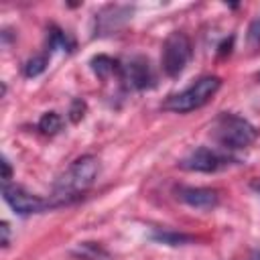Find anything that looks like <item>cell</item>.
<instances>
[{"label": "cell", "mask_w": 260, "mask_h": 260, "mask_svg": "<svg viewBox=\"0 0 260 260\" xmlns=\"http://www.w3.org/2000/svg\"><path fill=\"white\" fill-rule=\"evenodd\" d=\"M98 173H100L98 156H93V154L77 156L53 183V191L49 197L51 205L63 207V205H69V203L81 199L95 183Z\"/></svg>", "instance_id": "1"}, {"label": "cell", "mask_w": 260, "mask_h": 260, "mask_svg": "<svg viewBox=\"0 0 260 260\" xmlns=\"http://www.w3.org/2000/svg\"><path fill=\"white\" fill-rule=\"evenodd\" d=\"M211 138L223 148V150H240L248 148L258 138V128L232 112H221L211 126Z\"/></svg>", "instance_id": "2"}, {"label": "cell", "mask_w": 260, "mask_h": 260, "mask_svg": "<svg viewBox=\"0 0 260 260\" xmlns=\"http://www.w3.org/2000/svg\"><path fill=\"white\" fill-rule=\"evenodd\" d=\"M219 87H221V79L217 75H203L183 91L169 95L162 104V110L175 112V114H187V112L199 110L219 91Z\"/></svg>", "instance_id": "3"}, {"label": "cell", "mask_w": 260, "mask_h": 260, "mask_svg": "<svg viewBox=\"0 0 260 260\" xmlns=\"http://www.w3.org/2000/svg\"><path fill=\"white\" fill-rule=\"evenodd\" d=\"M193 55V45L191 39L183 32V30H173L165 43H162V51H160V69L167 77H179L187 63L191 61Z\"/></svg>", "instance_id": "4"}, {"label": "cell", "mask_w": 260, "mask_h": 260, "mask_svg": "<svg viewBox=\"0 0 260 260\" xmlns=\"http://www.w3.org/2000/svg\"><path fill=\"white\" fill-rule=\"evenodd\" d=\"M118 79L124 83V87L134 91L152 89L156 85V73L150 65V59L144 55H132L126 61H120Z\"/></svg>", "instance_id": "5"}, {"label": "cell", "mask_w": 260, "mask_h": 260, "mask_svg": "<svg viewBox=\"0 0 260 260\" xmlns=\"http://www.w3.org/2000/svg\"><path fill=\"white\" fill-rule=\"evenodd\" d=\"M234 162L238 160L230 154H223L209 146H199V148H193L187 156H183L179 160V167L191 173H217L221 169H228Z\"/></svg>", "instance_id": "6"}, {"label": "cell", "mask_w": 260, "mask_h": 260, "mask_svg": "<svg viewBox=\"0 0 260 260\" xmlns=\"http://www.w3.org/2000/svg\"><path fill=\"white\" fill-rule=\"evenodd\" d=\"M2 197L8 203V207L16 213V215H32V213H45L49 209H53L49 199H43L30 191H26L20 185H12V183H2Z\"/></svg>", "instance_id": "7"}, {"label": "cell", "mask_w": 260, "mask_h": 260, "mask_svg": "<svg viewBox=\"0 0 260 260\" xmlns=\"http://www.w3.org/2000/svg\"><path fill=\"white\" fill-rule=\"evenodd\" d=\"M134 14V6L130 4H108L93 18V37H110L122 30Z\"/></svg>", "instance_id": "8"}, {"label": "cell", "mask_w": 260, "mask_h": 260, "mask_svg": "<svg viewBox=\"0 0 260 260\" xmlns=\"http://www.w3.org/2000/svg\"><path fill=\"white\" fill-rule=\"evenodd\" d=\"M175 197L183 201L189 207L211 211L219 205V193L209 187H189V185H179L175 187Z\"/></svg>", "instance_id": "9"}, {"label": "cell", "mask_w": 260, "mask_h": 260, "mask_svg": "<svg viewBox=\"0 0 260 260\" xmlns=\"http://www.w3.org/2000/svg\"><path fill=\"white\" fill-rule=\"evenodd\" d=\"M69 256L75 260H114L112 254L100 242H79L69 252Z\"/></svg>", "instance_id": "10"}, {"label": "cell", "mask_w": 260, "mask_h": 260, "mask_svg": "<svg viewBox=\"0 0 260 260\" xmlns=\"http://www.w3.org/2000/svg\"><path fill=\"white\" fill-rule=\"evenodd\" d=\"M55 49L73 53V51H75V41H73L71 35L65 32L63 28H59L57 24H51V26H49V32H47V53L51 55Z\"/></svg>", "instance_id": "11"}, {"label": "cell", "mask_w": 260, "mask_h": 260, "mask_svg": "<svg viewBox=\"0 0 260 260\" xmlns=\"http://www.w3.org/2000/svg\"><path fill=\"white\" fill-rule=\"evenodd\" d=\"M89 65H91L93 73L98 77H102V79H108L110 75H118L120 73V61L118 59H112L108 55H95V57H91Z\"/></svg>", "instance_id": "12"}, {"label": "cell", "mask_w": 260, "mask_h": 260, "mask_svg": "<svg viewBox=\"0 0 260 260\" xmlns=\"http://www.w3.org/2000/svg\"><path fill=\"white\" fill-rule=\"evenodd\" d=\"M150 240L165 244V246H185L195 242V238L191 234H183V232H173V230H154L150 234Z\"/></svg>", "instance_id": "13"}, {"label": "cell", "mask_w": 260, "mask_h": 260, "mask_svg": "<svg viewBox=\"0 0 260 260\" xmlns=\"http://www.w3.org/2000/svg\"><path fill=\"white\" fill-rule=\"evenodd\" d=\"M63 116L61 114H57V112H45L41 118H39V122H37V128H39V132L41 134H47V136H55V134H59L61 130H63Z\"/></svg>", "instance_id": "14"}, {"label": "cell", "mask_w": 260, "mask_h": 260, "mask_svg": "<svg viewBox=\"0 0 260 260\" xmlns=\"http://www.w3.org/2000/svg\"><path fill=\"white\" fill-rule=\"evenodd\" d=\"M47 65H49V53L45 51V53H39V55H32L30 59H26L24 61V65H22V75L24 77H37V75H41L45 69H47Z\"/></svg>", "instance_id": "15"}, {"label": "cell", "mask_w": 260, "mask_h": 260, "mask_svg": "<svg viewBox=\"0 0 260 260\" xmlns=\"http://www.w3.org/2000/svg\"><path fill=\"white\" fill-rule=\"evenodd\" d=\"M246 41H248V45L252 49H256V51L260 49V16L250 22L248 32H246Z\"/></svg>", "instance_id": "16"}, {"label": "cell", "mask_w": 260, "mask_h": 260, "mask_svg": "<svg viewBox=\"0 0 260 260\" xmlns=\"http://www.w3.org/2000/svg\"><path fill=\"white\" fill-rule=\"evenodd\" d=\"M85 110H87L85 102H83L81 98H75V100L71 102V108H69V120H71V122H79V120L85 116Z\"/></svg>", "instance_id": "17"}, {"label": "cell", "mask_w": 260, "mask_h": 260, "mask_svg": "<svg viewBox=\"0 0 260 260\" xmlns=\"http://www.w3.org/2000/svg\"><path fill=\"white\" fill-rule=\"evenodd\" d=\"M0 167H2V183H10V179H12V167H10V160L6 156H2Z\"/></svg>", "instance_id": "18"}, {"label": "cell", "mask_w": 260, "mask_h": 260, "mask_svg": "<svg viewBox=\"0 0 260 260\" xmlns=\"http://www.w3.org/2000/svg\"><path fill=\"white\" fill-rule=\"evenodd\" d=\"M0 234H2V240H0L2 248H8L10 246V225H8V221L0 223Z\"/></svg>", "instance_id": "19"}, {"label": "cell", "mask_w": 260, "mask_h": 260, "mask_svg": "<svg viewBox=\"0 0 260 260\" xmlns=\"http://www.w3.org/2000/svg\"><path fill=\"white\" fill-rule=\"evenodd\" d=\"M250 260H260V250H252V254H250Z\"/></svg>", "instance_id": "20"}, {"label": "cell", "mask_w": 260, "mask_h": 260, "mask_svg": "<svg viewBox=\"0 0 260 260\" xmlns=\"http://www.w3.org/2000/svg\"><path fill=\"white\" fill-rule=\"evenodd\" d=\"M254 187H256V189H258V193H260V183H256V185H254Z\"/></svg>", "instance_id": "21"}, {"label": "cell", "mask_w": 260, "mask_h": 260, "mask_svg": "<svg viewBox=\"0 0 260 260\" xmlns=\"http://www.w3.org/2000/svg\"><path fill=\"white\" fill-rule=\"evenodd\" d=\"M256 79H258V81H260V71H258V73H256Z\"/></svg>", "instance_id": "22"}]
</instances>
